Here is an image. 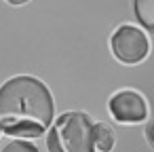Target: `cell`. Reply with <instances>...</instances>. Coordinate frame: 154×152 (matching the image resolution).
Listing matches in <instances>:
<instances>
[{"instance_id": "cell-3", "label": "cell", "mask_w": 154, "mask_h": 152, "mask_svg": "<svg viewBox=\"0 0 154 152\" xmlns=\"http://www.w3.org/2000/svg\"><path fill=\"white\" fill-rule=\"evenodd\" d=\"M110 49L112 55L125 64V66H135L141 64L148 53H150V40L146 36L143 30H139L137 26L131 23H122L118 26L112 36H110Z\"/></svg>"}, {"instance_id": "cell-5", "label": "cell", "mask_w": 154, "mask_h": 152, "mask_svg": "<svg viewBox=\"0 0 154 152\" xmlns=\"http://www.w3.org/2000/svg\"><path fill=\"white\" fill-rule=\"evenodd\" d=\"M116 144L114 129L106 123H93V146L99 152H112Z\"/></svg>"}, {"instance_id": "cell-7", "label": "cell", "mask_w": 154, "mask_h": 152, "mask_svg": "<svg viewBox=\"0 0 154 152\" xmlns=\"http://www.w3.org/2000/svg\"><path fill=\"white\" fill-rule=\"evenodd\" d=\"M0 152H38V148L32 141H28V139H13Z\"/></svg>"}, {"instance_id": "cell-2", "label": "cell", "mask_w": 154, "mask_h": 152, "mask_svg": "<svg viewBox=\"0 0 154 152\" xmlns=\"http://www.w3.org/2000/svg\"><path fill=\"white\" fill-rule=\"evenodd\" d=\"M49 152H95L93 123L80 110H68L57 116L47 135Z\"/></svg>"}, {"instance_id": "cell-9", "label": "cell", "mask_w": 154, "mask_h": 152, "mask_svg": "<svg viewBox=\"0 0 154 152\" xmlns=\"http://www.w3.org/2000/svg\"><path fill=\"white\" fill-rule=\"evenodd\" d=\"M9 5H13V7H19V5H26L28 0H7Z\"/></svg>"}, {"instance_id": "cell-4", "label": "cell", "mask_w": 154, "mask_h": 152, "mask_svg": "<svg viewBox=\"0 0 154 152\" xmlns=\"http://www.w3.org/2000/svg\"><path fill=\"white\" fill-rule=\"evenodd\" d=\"M110 116L120 125H139L148 118V101L135 89H120L108 99Z\"/></svg>"}, {"instance_id": "cell-6", "label": "cell", "mask_w": 154, "mask_h": 152, "mask_svg": "<svg viewBox=\"0 0 154 152\" xmlns=\"http://www.w3.org/2000/svg\"><path fill=\"white\" fill-rule=\"evenodd\" d=\"M133 13L139 26L154 34V0H133Z\"/></svg>"}, {"instance_id": "cell-8", "label": "cell", "mask_w": 154, "mask_h": 152, "mask_svg": "<svg viewBox=\"0 0 154 152\" xmlns=\"http://www.w3.org/2000/svg\"><path fill=\"white\" fill-rule=\"evenodd\" d=\"M146 141H148V146L154 150V118L148 123V127H146Z\"/></svg>"}, {"instance_id": "cell-1", "label": "cell", "mask_w": 154, "mask_h": 152, "mask_svg": "<svg viewBox=\"0 0 154 152\" xmlns=\"http://www.w3.org/2000/svg\"><path fill=\"white\" fill-rule=\"evenodd\" d=\"M55 118L51 89L36 76L17 74L0 87V135L34 139L47 133Z\"/></svg>"}]
</instances>
